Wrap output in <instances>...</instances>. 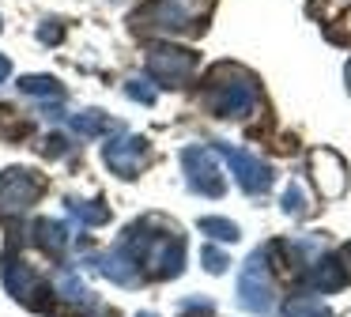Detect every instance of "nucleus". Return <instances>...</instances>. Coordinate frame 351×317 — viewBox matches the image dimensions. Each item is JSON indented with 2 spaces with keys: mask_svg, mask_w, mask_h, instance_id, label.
I'll list each match as a JSON object with an SVG mask.
<instances>
[{
  "mask_svg": "<svg viewBox=\"0 0 351 317\" xmlns=\"http://www.w3.org/2000/svg\"><path fill=\"white\" fill-rule=\"evenodd\" d=\"M182 166H185V178L197 193L204 196H223V174H219V163L208 148H185L182 151Z\"/></svg>",
  "mask_w": 351,
  "mask_h": 317,
  "instance_id": "obj_6",
  "label": "nucleus"
},
{
  "mask_svg": "<svg viewBox=\"0 0 351 317\" xmlns=\"http://www.w3.org/2000/svg\"><path fill=\"white\" fill-rule=\"evenodd\" d=\"M69 208L76 211V215L84 219L87 226H102V223L110 219V208H102L99 200H91V204H87V200H69Z\"/></svg>",
  "mask_w": 351,
  "mask_h": 317,
  "instance_id": "obj_13",
  "label": "nucleus"
},
{
  "mask_svg": "<svg viewBox=\"0 0 351 317\" xmlns=\"http://www.w3.org/2000/svg\"><path fill=\"white\" fill-rule=\"evenodd\" d=\"M272 279H268V268H265V253H253L242 268V279H238V298H242L245 309L253 314H268L272 309Z\"/></svg>",
  "mask_w": 351,
  "mask_h": 317,
  "instance_id": "obj_4",
  "label": "nucleus"
},
{
  "mask_svg": "<svg viewBox=\"0 0 351 317\" xmlns=\"http://www.w3.org/2000/svg\"><path fill=\"white\" fill-rule=\"evenodd\" d=\"M12 72V64H8V57H0V80H4V75Z\"/></svg>",
  "mask_w": 351,
  "mask_h": 317,
  "instance_id": "obj_20",
  "label": "nucleus"
},
{
  "mask_svg": "<svg viewBox=\"0 0 351 317\" xmlns=\"http://www.w3.org/2000/svg\"><path fill=\"white\" fill-rule=\"evenodd\" d=\"M283 317H332V309H328L317 294H295V298H287V306H283Z\"/></svg>",
  "mask_w": 351,
  "mask_h": 317,
  "instance_id": "obj_11",
  "label": "nucleus"
},
{
  "mask_svg": "<svg viewBox=\"0 0 351 317\" xmlns=\"http://www.w3.org/2000/svg\"><path fill=\"white\" fill-rule=\"evenodd\" d=\"M215 151H219V155L230 163V170H234L238 185H242L245 193L261 196V193H268V189H272V170H268V166L261 163L257 155H250V151H238V148H230V143H219Z\"/></svg>",
  "mask_w": 351,
  "mask_h": 317,
  "instance_id": "obj_5",
  "label": "nucleus"
},
{
  "mask_svg": "<svg viewBox=\"0 0 351 317\" xmlns=\"http://www.w3.org/2000/svg\"><path fill=\"white\" fill-rule=\"evenodd\" d=\"M283 208H287L291 215H302L306 211V196H302L298 185H287V193H283Z\"/></svg>",
  "mask_w": 351,
  "mask_h": 317,
  "instance_id": "obj_17",
  "label": "nucleus"
},
{
  "mask_svg": "<svg viewBox=\"0 0 351 317\" xmlns=\"http://www.w3.org/2000/svg\"><path fill=\"white\" fill-rule=\"evenodd\" d=\"M227 253H223V249H215V246H204V268L208 272H215V276H219V272H227Z\"/></svg>",
  "mask_w": 351,
  "mask_h": 317,
  "instance_id": "obj_16",
  "label": "nucleus"
},
{
  "mask_svg": "<svg viewBox=\"0 0 351 317\" xmlns=\"http://www.w3.org/2000/svg\"><path fill=\"white\" fill-rule=\"evenodd\" d=\"M57 294H61V298H69V302H84L87 298L84 283H80L72 272H61V276H57Z\"/></svg>",
  "mask_w": 351,
  "mask_h": 317,
  "instance_id": "obj_15",
  "label": "nucleus"
},
{
  "mask_svg": "<svg viewBox=\"0 0 351 317\" xmlns=\"http://www.w3.org/2000/svg\"><path fill=\"white\" fill-rule=\"evenodd\" d=\"M340 261H343V264H351V242L340 249ZM348 276H351V268H348Z\"/></svg>",
  "mask_w": 351,
  "mask_h": 317,
  "instance_id": "obj_19",
  "label": "nucleus"
},
{
  "mask_svg": "<svg viewBox=\"0 0 351 317\" xmlns=\"http://www.w3.org/2000/svg\"><path fill=\"white\" fill-rule=\"evenodd\" d=\"M144 317H155V314H144Z\"/></svg>",
  "mask_w": 351,
  "mask_h": 317,
  "instance_id": "obj_22",
  "label": "nucleus"
},
{
  "mask_svg": "<svg viewBox=\"0 0 351 317\" xmlns=\"http://www.w3.org/2000/svg\"><path fill=\"white\" fill-rule=\"evenodd\" d=\"M19 91L23 95H38V98H61V83L49 80V75H23Z\"/></svg>",
  "mask_w": 351,
  "mask_h": 317,
  "instance_id": "obj_12",
  "label": "nucleus"
},
{
  "mask_svg": "<svg viewBox=\"0 0 351 317\" xmlns=\"http://www.w3.org/2000/svg\"><path fill=\"white\" fill-rule=\"evenodd\" d=\"M193 68H197V53L178 49V45H152L147 49V75L162 87H182L189 83Z\"/></svg>",
  "mask_w": 351,
  "mask_h": 317,
  "instance_id": "obj_2",
  "label": "nucleus"
},
{
  "mask_svg": "<svg viewBox=\"0 0 351 317\" xmlns=\"http://www.w3.org/2000/svg\"><path fill=\"white\" fill-rule=\"evenodd\" d=\"M42 189H46V181L34 170H8L0 178V219L23 215V211L42 196Z\"/></svg>",
  "mask_w": 351,
  "mask_h": 317,
  "instance_id": "obj_3",
  "label": "nucleus"
},
{
  "mask_svg": "<svg viewBox=\"0 0 351 317\" xmlns=\"http://www.w3.org/2000/svg\"><path fill=\"white\" fill-rule=\"evenodd\" d=\"M348 268H343L340 257H325V261H317L310 268V276H306V283H310V291L317 294H328V291H340L343 283H348Z\"/></svg>",
  "mask_w": 351,
  "mask_h": 317,
  "instance_id": "obj_9",
  "label": "nucleus"
},
{
  "mask_svg": "<svg viewBox=\"0 0 351 317\" xmlns=\"http://www.w3.org/2000/svg\"><path fill=\"white\" fill-rule=\"evenodd\" d=\"M261 91L245 68L238 64H219L208 75V91H204V106L215 117H245L257 106Z\"/></svg>",
  "mask_w": 351,
  "mask_h": 317,
  "instance_id": "obj_1",
  "label": "nucleus"
},
{
  "mask_svg": "<svg viewBox=\"0 0 351 317\" xmlns=\"http://www.w3.org/2000/svg\"><path fill=\"white\" fill-rule=\"evenodd\" d=\"M106 163L114 166L121 178H136L140 166L147 163V140L129 136V140H110L106 143Z\"/></svg>",
  "mask_w": 351,
  "mask_h": 317,
  "instance_id": "obj_8",
  "label": "nucleus"
},
{
  "mask_svg": "<svg viewBox=\"0 0 351 317\" xmlns=\"http://www.w3.org/2000/svg\"><path fill=\"white\" fill-rule=\"evenodd\" d=\"M310 170H313V181H317V189L325 196H340L348 189V170H343V158L336 151H313Z\"/></svg>",
  "mask_w": 351,
  "mask_h": 317,
  "instance_id": "obj_7",
  "label": "nucleus"
},
{
  "mask_svg": "<svg viewBox=\"0 0 351 317\" xmlns=\"http://www.w3.org/2000/svg\"><path fill=\"white\" fill-rule=\"evenodd\" d=\"M125 91H129V95L136 98V102H147V106L155 102V91H152V87H144V83H140V80H132V83H129V87H125Z\"/></svg>",
  "mask_w": 351,
  "mask_h": 317,
  "instance_id": "obj_18",
  "label": "nucleus"
},
{
  "mask_svg": "<svg viewBox=\"0 0 351 317\" xmlns=\"http://www.w3.org/2000/svg\"><path fill=\"white\" fill-rule=\"evenodd\" d=\"M343 75H348V91H351V60H348V72H343Z\"/></svg>",
  "mask_w": 351,
  "mask_h": 317,
  "instance_id": "obj_21",
  "label": "nucleus"
},
{
  "mask_svg": "<svg viewBox=\"0 0 351 317\" xmlns=\"http://www.w3.org/2000/svg\"><path fill=\"white\" fill-rule=\"evenodd\" d=\"M31 238L38 242L42 249H46L49 257H57V253H64V246H69V226L64 223H57V219H38V223L31 226Z\"/></svg>",
  "mask_w": 351,
  "mask_h": 317,
  "instance_id": "obj_10",
  "label": "nucleus"
},
{
  "mask_svg": "<svg viewBox=\"0 0 351 317\" xmlns=\"http://www.w3.org/2000/svg\"><path fill=\"white\" fill-rule=\"evenodd\" d=\"M200 231H208L212 238H219V242H234L238 238V226L230 223V219H215V215L200 219Z\"/></svg>",
  "mask_w": 351,
  "mask_h": 317,
  "instance_id": "obj_14",
  "label": "nucleus"
}]
</instances>
